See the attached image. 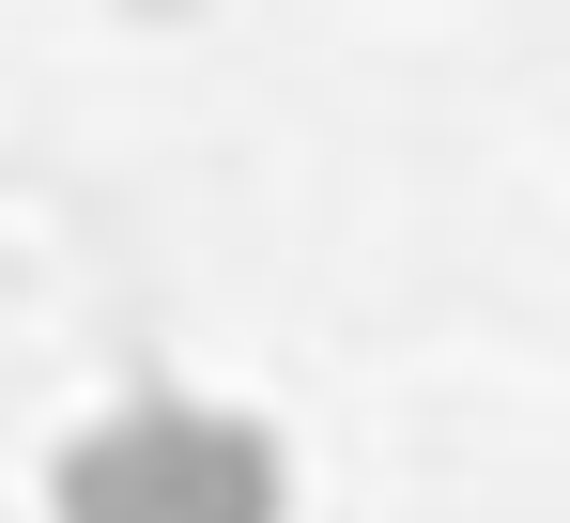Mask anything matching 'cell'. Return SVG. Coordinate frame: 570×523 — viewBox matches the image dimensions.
Here are the masks:
<instances>
[{
	"label": "cell",
	"mask_w": 570,
	"mask_h": 523,
	"mask_svg": "<svg viewBox=\"0 0 570 523\" xmlns=\"http://www.w3.org/2000/svg\"><path fill=\"white\" fill-rule=\"evenodd\" d=\"M293 462L232 401H108L47 462V523H278Z\"/></svg>",
	"instance_id": "obj_1"
}]
</instances>
